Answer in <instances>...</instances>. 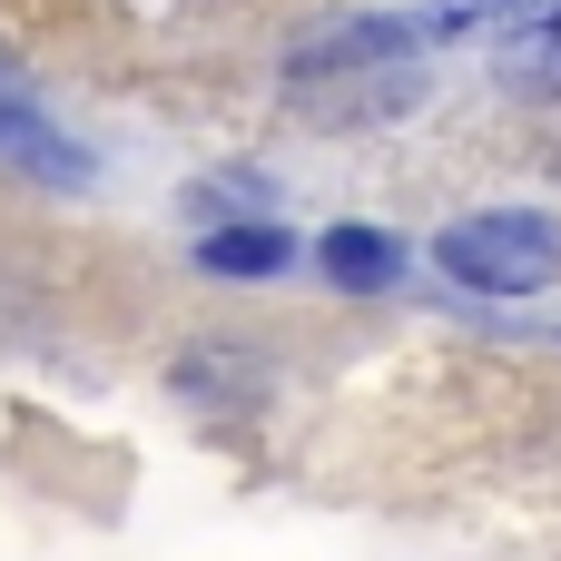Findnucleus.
Returning <instances> with one entry per match:
<instances>
[{
  "label": "nucleus",
  "instance_id": "nucleus-2",
  "mask_svg": "<svg viewBox=\"0 0 561 561\" xmlns=\"http://www.w3.org/2000/svg\"><path fill=\"white\" fill-rule=\"evenodd\" d=\"M168 385L197 394V404H227V414H237V404H256L276 375H266V355H247L237 335H207V345H187V355L168 365Z\"/></svg>",
  "mask_w": 561,
  "mask_h": 561
},
{
  "label": "nucleus",
  "instance_id": "nucleus-4",
  "mask_svg": "<svg viewBox=\"0 0 561 561\" xmlns=\"http://www.w3.org/2000/svg\"><path fill=\"white\" fill-rule=\"evenodd\" d=\"M316 266H325V286H345V296H385V286L404 276V247H394L385 227H325V237H316Z\"/></svg>",
  "mask_w": 561,
  "mask_h": 561
},
{
  "label": "nucleus",
  "instance_id": "nucleus-5",
  "mask_svg": "<svg viewBox=\"0 0 561 561\" xmlns=\"http://www.w3.org/2000/svg\"><path fill=\"white\" fill-rule=\"evenodd\" d=\"M0 158L10 168H30V178H49V187H79L89 178V148H69L39 108H20V99H0Z\"/></svg>",
  "mask_w": 561,
  "mask_h": 561
},
{
  "label": "nucleus",
  "instance_id": "nucleus-3",
  "mask_svg": "<svg viewBox=\"0 0 561 561\" xmlns=\"http://www.w3.org/2000/svg\"><path fill=\"white\" fill-rule=\"evenodd\" d=\"M197 266L227 276V286H266L276 266H296V237H286L276 217H237V227H207V237H197Z\"/></svg>",
  "mask_w": 561,
  "mask_h": 561
},
{
  "label": "nucleus",
  "instance_id": "nucleus-6",
  "mask_svg": "<svg viewBox=\"0 0 561 561\" xmlns=\"http://www.w3.org/2000/svg\"><path fill=\"white\" fill-rule=\"evenodd\" d=\"M503 79H523V89H552V99H561V10L523 20V30L503 39Z\"/></svg>",
  "mask_w": 561,
  "mask_h": 561
},
{
  "label": "nucleus",
  "instance_id": "nucleus-1",
  "mask_svg": "<svg viewBox=\"0 0 561 561\" xmlns=\"http://www.w3.org/2000/svg\"><path fill=\"white\" fill-rule=\"evenodd\" d=\"M434 266H444L463 296H542L561 276V217H542V207L454 217V227L434 237Z\"/></svg>",
  "mask_w": 561,
  "mask_h": 561
}]
</instances>
